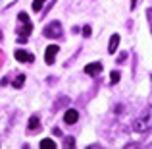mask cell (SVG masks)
I'll list each match as a JSON object with an SVG mask.
<instances>
[{
	"label": "cell",
	"mask_w": 152,
	"mask_h": 149,
	"mask_svg": "<svg viewBox=\"0 0 152 149\" xmlns=\"http://www.w3.org/2000/svg\"><path fill=\"white\" fill-rule=\"evenodd\" d=\"M41 147H45V149H52V147H56V142L54 139H50V138H45V139H41V143H39Z\"/></svg>",
	"instance_id": "30bf717a"
},
{
	"label": "cell",
	"mask_w": 152,
	"mask_h": 149,
	"mask_svg": "<svg viewBox=\"0 0 152 149\" xmlns=\"http://www.w3.org/2000/svg\"><path fill=\"white\" fill-rule=\"evenodd\" d=\"M23 83H25V76H18V78L14 79V87H15V89L23 87Z\"/></svg>",
	"instance_id": "8fae6325"
},
{
	"label": "cell",
	"mask_w": 152,
	"mask_h": 149,
	"mask_svg": "<svg viewBox=\"0 0 152 149\" xmlns=\"http://www.w3.org/2000/svg\"><path fill=\"white\" fill-rule=\"evenodd\" d=\"M150 126H152V108H146L145 114L139 116L133 122V130L139 132V134H145L146 130H150Z\"/></svg>",
	"instance_id": "6da1fadb"
},
{
	"label": "cell",
	"mask_w": 152,
	"mask_h": 149,
	"mask_svg": "<svg viewBox=\"0 0 152 149\" xmlns=\"http://www.w3.org/2000/svg\"><path fill=\"white\" fill-rule=\"evenodd\" d=\"M60 52V47L58 45H50L48 49H46V54H45V62L48 64H54V60H56V54Z\"/></svg>",
	"instance_id": "277c9868"
},
{
	"label": "cell",
	"mask_w": 152,
	"mask_h": 149,
	"mask_svg": "<svg viewBox=\"0 0 152 149\" xmlns=\"http://www.w3.org/2000/svg\"><path fill=\"white\" fill-rule=\"evenodd\" d=\"M77 120H79V112L75 108H69V110L64 112V122L66 124H75Z\"/></svg>",
	"instance_id": "8992f818"
},
{
	"label": "cell",
	"mask_w": 152,
	"mask_h": 149,
	"mask_svg": "<svg viewBox=\"0 0 152 149\" xmlns=\"http://www.w3.org/2000/svg\"><path fill=\"white\" fill-rule=\"evenodd\" d=\"M19 21H21V31H19V35H18V41L19 43H27L31 31H33V23H31L29 16H27L25 12H21V14H19Z\"/></svg>",
	"instance_id": "7a4b0ae2"
},
{
	"label": "cell",
	"mask_w": 152,
	"mask_h": 149,
	"mask_svg": "<svg viewBox=\"0 0 152 149\" xmlns=\"http://www.w3.org/2000/svg\"><path fill=\"white\" fill-rule=\"evenodd\" d=\"M137 8V0H131V10H135Z\"/></svg>",
	"instance_id": "2e32d148"
},
{
	"label": "cell",
	"mask_w": 152,
	"mask_h": 149,
	"mask_svg": "<svg viewBox=\"0 0 152 149\" xmlns=\"http://www.w3.org/2000/svg\"><path fill=\"white\" fill-rule=\"evenodd\" d=\"M15 60H18V62H33L35 54H31V52H27V50H15Z\"/></svg>",
	"instance_id": "52a82bcc"
},
{
	"label": "cell",
	"mask_w": 152,
	"mask_h": 149,
	"mask_svg": "<svg viewBox=\"0 0 152 149\" xmlns=\"http://www.w3.org/2000/svg\"><path fill=\"white\" fill-rule=\"evenodd\" d=\"M102 72V64L100 62H91L85 66V74L87 76H98Z\"/></svg>",
	"instance_id": "5b68a950"
},
{
	"label": "cell",
	"mask_w": 152,
	"mask_h": 149,
	"mask_svg": "<svg viewBox=\"0 0 152 149\" xmlns=\"http://www.w3.org/2000/svg\"><path fill=\"white\" fill-rule=\"evenodd\" d=\"M64 145H69V147H73V145H75V139H73V138H67L66 142H64Z\"/></svg>",
	"instance_id": "5bb4252c"
},
{
	"label": "cell",
	"mask_w": 152,
	"mask_h": 149,
	"mask_svg": "<svg viewBox=\"0 0 152 149\" xmlns=\"http://www.w3.org/2000/svg\"><path fill=\"white\" fill-rule=\"evenodd\" d=\"M119 82V72H112L110 74V83H118Z\"/></svg>",
	"instance_id": "4fadbf2b"
},
{
	"label": "cell",
	"mask_w": 152,
	"mask_h": 149,
	"mask_svg": "<svg viewBox=\"0 0 152 149\" xmlns=\"http://www.w3.org/2000/svg\"><path fill=\"white\" fill-rule=\"evenodd\" d=\"M46 0H33V10L35 12H41V8H42V4H45Z\"/></svg>",
	"instance_id": "7c38bea8"
},
{
	"label": "cell",
	"mask_w": 152,
	"mask_h": 149,
	"mask_svg": "<svg viewBox=\"0 0 152 149\" xmlns=\"http://www.w3.org/2000/svg\"><path fill=\"white\" fill-rule=\"evenodd\" d=\"M119 41H121V39H119L118 33H114L110 37V43H108V52H110V54H115V50H118V47H119Z\"/></svg>",
	"instance_id": "ba28073f"
},
{
	"label": "cell",
	"mask_w": 152,
	"mask_h": 149,
	"mask_svg": "<svg viewBox=\"0 0 152 149\" xmlns=\"http://www.w3.org/2000/svg\"><path fill=\"white\" fill-rule=\"evenodd\" d=\"M42 35H45V37H50V39H60L62 37V23L52 21L50 25H46L45 29H42Z\"/></svg>",
	"instance_id": "3957f363"
},
{
	"label": "cell",
	"mask_w": 152,
	"mask_h": 149,
	"mask_svg": "<svg viewBox=\"0 0 152 149\" xmlns=\"http://www.w3.org/2000/svg\"><path fill=\"white\" fill-rule=\"evenodd\" d=\"M39 124H41V120H39V116H31V118H29V122H27V130H29V132H33V130H37V128H39Z\"/></svg>",
	"instance_id": "9c48e42d"
},
{
	"label": "cell",
	"mask_w": 152,
	"mask_h": 149,
	"mask_svg": "<svg viewBox=\"0 0 152 149\" xmlns=\"http://www.w3.org/2000/svg\"><path fill=\"white\" fill-rule=\"evenodd\" d=\"M83 35H85V37H91V27H89V25L83 27Z\"/></svg>",
	"instance_id": "9a60e30c"
}]
</instances>
